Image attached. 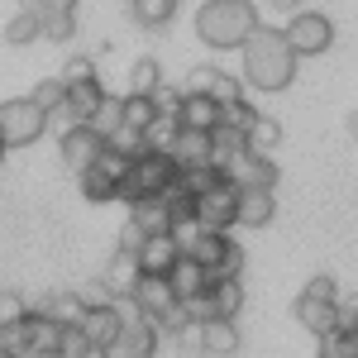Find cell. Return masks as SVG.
Here are the masks:
<instances>
[{
    "mask_svg": "<svg viewBox=\"0 0 358 358\" xmlns=\"http://www.w3.org/2000/svg\"><path fill=\"white\" fill-rule=\"evenodd\" d=\"M296 48L287 43V29L263 24L244 48V86L253 91H287L296 82Z\"/></svg>",
    "mask_w": 358,
    "mask_h": 358,
    "instance_id": "obj_1",
    "label": "cell"
},
{
    "mask_svg": "<svg viewBox=\"0 0 358 358\" xmlns=\"http://www.w3.org/2000/svg\"><path fill=\"white\" fill-rule=\"evenodd\" d=\"M263 29V15H258V5L253 0H206L201 10H196V34H201V43L206 48H215V53H244L248 38Z\"/></svg>",
    "mask_w": 358,
    "mask_h": 358,
    "instance_id": "obj_2",
    "label": "cell"
},
{
    "mask_svg": "<svg viewBox=\"0 0 358 358\" xmlns=\"http://www.w3.org/2000/svg\"><path fill=\"white\" fill-rule=\"evenodd\" d=\"M48 124H53V120H48V110L34 106V96H15V101L0 106V129H5V143H10V148H24L34 138H43Z\"/></svg>",
    "mask_w": 358,
    "mask_h": 358,
    "instance_id": "obj_3",
    "label": "cell"
},
{
    "mask_svg": "<svg viewBox=\"0 0 358 358\" xmlns=\"http://www.w3.org/2000/svg\"><path fill=\"white\" fill-rule=\"evenodd\" d=\"M239 201H244V187H234V182L224 177L215 192L196 196V224L210 229V234H229V229L239 224Z\"/></svg>",
    "mask_w": 358,
    "mask_h": 358,
    "instance_id": "obj_4",
    "label": "cell"
},
{
    "mask_svg": "<svg viewBox=\"0 0 358 358\" xmlns=\"http://www.w3.org/2000/svg\"><path fill=\"white\" fill-rule=\"evenodd\" d=\"M287 43L296 48V57H320L334 43V24L320 15V10H301L296 20H287Z\"/></svg>",
    "mask_w": 358,
    "mask_h": 358,
    "instance_id": "obj_5",
    "label": "cell"
},
{
    "mask_svg": "<svg viewBox=\"0 0 358 358\" xmlns=\"http://www.w3.org/2000/svg\"><path fill=\"white\" fill-rule=\"evenodd\" d=\"M57 153H62V163L72 167L77 177L91 172V167L101 163V153H106V138L96 134L91 124H77V129H67V134H57Z\"/></svg>",
    "mask_w": 358,
    "mask_h": 358,
    "instance_id": "obj_6",
    "label": "cell"
},
{
    "mask_svg": "<svg viewBox=\"0 0 358 358\" xmlns=\"http://www.w3.org/2000/svg\"><path fill=\"white\" fill-rule=\"evenodd\" d=\"M224 177H229L234 187H244V192H273L282 172H277V163L263 158V153H239L234 163L224 167Z\"/></svg>",
    "mask_w": 358,
    "mask_h": 358,
    "instance_id": "obj_7",
    "label": "cell"
},
{
    "mask_svg": "<svg viewBox=\"0 0 358 358\" xmlns=\"http://www.w3.org/2000/svg\"><path fill=\"white\" fill-rule=\"evenodd\" d=\"M138 282H143L138 253H124V248H115V258L106 263V273H101V287L110 292V301H134Z\"/></svg>",
    "mask_w": 358,
    "mask_h": 358,
    "instance_id": "obj_8",
    "label": "cell"
},
{
    "mask_svg": "<svg viewBox=\"0 0 358 358\" xmlns=\"http://www.w3.org/2000/svg\"><path fill=\"white\" fill-rule=\"evenodd\" d=\"M82 334L96 344V349H115L120 344V334H124V310L120 301H106V306H91L82 320Z\"/></svg>",
    "mask_w": 358,
    "mask_h": 358,
    "instance_id": "obj_9",
    "label": "cell"
},
{
    "mask_svg": "<svg viewBox=\"0 0 358 358\" xmlns=\"http://www.w3.org/2000/svg\"><path fill=\"white\" fill-rule=\"evenodd\" d=\"M86 310H91V301H86L82 292H53V296H43V301L34 306V315H48L62 330H82Z\"/></svg>",
    "mask_w": 358,
    "mask_h": 358,
    "instance_id": "obj_10",
    "label": "cell"
},
{
    "mask_svg": "<svg viewBox=\"0 0 358 358\" xmlns=\"http://www.w3.org/2000/svg\"><path fill=\"white\" fill-rule=\"evenodd\" d=\"M296 325L310 330L315 339H330L339 334V301H315V296H296Z\"/></svg>",
    "mask_w": 358,
    "mask_h": 358,
    "instance_id": "obj_11",
    "label": "cell"
},
{
    "mask_svg": "<svg viewBox=\"0 0 358 358\" xmlns=\"http://www.w3.org/2000/svg\"><path fill=\"white\" fill-rule=\"evenodd\" d=\"M182 258H187V253L177 248L172 234H153V239L143 244V253H138V268H143V277H172V268H177Z\"/></svg>",
    "mask_w": 358,
    "mask_h": 358,
    "instance_id": "obj_12",
    "label": "cell"
},
{
    "mask_svg": "<svg viewBox=\"0 0 358 358\" xmlns=\"http://www.w3.org/2000/svg\"><path fill=\"white\" fill-rule=\"evenodd\" d=\"M134 306L143 310V315H148V320H153V325H158V320H163L167 310L177 306L172 277H143V282H138V292H134Z\"/></svg>",
    "mask_w": 358,
    "mask_h": 358,
    "instance_id": "obj_13",
    "label": "cell"
},
{
    "mask_svg": "<svg viewBox=\"0 0 358 358\" xmlns=\"http://www.w3.org/2000/svg\"><path fill=\"white\" fill-rule=\"evenodd\" d=\"M215 287V277L206 273L196 258H182L177 268H172V292H177V301H196V296H206Z\"/></svg>",
    "mask_w": 358,
    "mask_h": 358,
    "instance_id": "obj_14",
    "label": "cell"
},
{
    "mask_svg": "<svg viewBox=\"0 0 358 358\" xmlns=\"http://www.w3.org/2000/svg\"><path fill=\"white\" fill-rule=\"evenodd\" d=\"M182 124H187V129H201V134H215V129L224 124V106L215 101V96H187Z\"/></svg>",
    "mask_w": 358,
    "mask_h": 358,
    "instance_id": "obj_15",
    "label": "cell"
},
{
    "mask_svg": "<svg viewBox=\"0 0 358 358\" xmlns=\"http://www.w3.org/2000/svg\"><path fill=\"white\" fill-rule=\"evenodd\" d=\"M172 158L182 163V172H192V167H210V163H215V143H210V134H201V129H182L177 148H172Z\"/></svg>",
    "mask_w": 358,
    "mask_h": 358,
    "instance_id": "obj_16",
    "label": "cell"
},
{
    "mask_svg": "<svg viewBox=\"0 0 358 358\" xmlns=\"http://www.w3.org/2000/svg\"><path fill=\"white\" fill-rule=\"evenodd\" d=\"M129 220L153 239V234H172V215H167V196H143L138 206H129Z\"/></svg>",
    "mask_w": 358,
    "mask_h": 358,
    "instance_id": "obj_17",
    "label": "cell"
},
{
    "mask_svg": "<svg viewBox=\"0 0 358 358\" xmlns=\"http://www.w3.org/2000/svg\"><path fill=\"white\" fill-rule=\"evenodd\" d=\"M101 106H106V86H101V77H96V82H82V86H67V110H72L77 124H91Z\"/></svg>",
    "mask_w": 358,
    "mask_h": 358,
    "instance_id": "obj_18",
    "label": "cell"
},
{
    "mask_svg": "<svg viewBox=\"0 0 358 358\" xmlns=\"http://www.w3.org/2000/svg\"><path fill=\"white\" fill-rule=\"evenodd\" d=\"M206 354H215V358H229V354H239V325L234 320H210V325H201V339H196Z\"/></svg>",
    "mask_w": 358,
    "mask_h": 358,
    "instance_id": "obj_19",
    "label": "cell"
},
{
    "mask_svg": "<svg viewBox=\"0 0 358 358\" xmlns=\"http://www.w3.org/2000/svg\"><path fill=\"white\" fill-rule=\"evenodd\" d=\"M229 248H234V239H229V234H210V229H206V234L196 239V248L187 253V258H196V263H201L206 273L215 277V273L224 268V258H229Z\"/></svg>",
    "mask_w": 358,
    "mask_h": 358,
    "instance_id": "obj_20",
    "label": "cell"
},
{
    "mask_svg": "<svg viewBox=\"0 0 358 358\" xmlns=\"http://www.w3.org/2000/svg\"><path fill=\"white\" fill-rule=\"evenodd\" d=\"M273 215H277V196L273 192H244V201H239V224L263 229V224H273Z\"/></svg>",
    "mask_w": 358,
    "mask_h": 358,
    "instance_id": "obj_21",
    "label": "cell"
},
{
    "mask_svg": "<svg viewBox=\"0 0 358 358\" xmlns=\"http://www.w3.org/2000/svg\"><path fill=\"white\" fill-rule=\"evenodd\" d=\"M182 120L177 115H158L153 124H148V134H143V143H148V153H172L177 148V138H182Z\"/></svg>",
    "mask_w": 358,
    "mask_h": 358,
    "instance_id": "obj_22",
    "label": "cell"
},
{
    "mask_svg": "<svg viewBox=\"0 0 358 358\" xmlns=\"http://www.w3.org/2000/svg\"><path fill=\"white\" fill-rule=\"evenodd\" d=\"M277 143H282V120H273V115H258V124L248 129V153H263V158H273Z\"/></svg>",
    "mask_w": 358,
    "mask_h": 358,
    "instance_id": "obj_23",
    "label": "cell"
},
{
    "mask_svg": "<svg viewBox=\"0 0 358 358\" xmlns=\"http://www.w3.org/2000/svg\"><path fill=\"white\" fill-rule=\"evenodd\" d=\"M163 86V67H158V57H138L134 67H129V96H153Z\"/></svg>",
    "mask_w": 358,
    "mask_h": 358,
    "instance_id": "obj_24",
    "label": "cell"
},
{
    "mask_svg": "<svg viewBox=\"0 0 358 358\" xmlns=\"http://www.w3.org/2000/svg\"><path fill=\"white\" fill-rule=\"evenodd\" d=\"M34 38H43V15H29V10H15V20L5 24V43L24 48Z\"/></svg>",
    "mask_w": 358,
    "mask_h": 358,
    "instance_id": "obj_25",
    "label": "cell"
},
{
    "mask_svg": "<svg viewBox=\"0 0 358 358\" xmlns=\"http://www.w3.org/2000/svg\"><path fill=\"white\" fill-rule=\"evenodd\" d=\"M82 182V196L91 201V206H106V201H120V182H110L101 167H91V172H82L77 177Z\"/></svg>",
    "mask_w": 358,
    "mask_h": 358,
    "instance_id": "obj_26",
    "label": "cell"
},
{
    "mask_svg": "<svg viewBox=\"0 0 358 358\" xmlns=\"http://www.w3.org/2000/svg\"><path fill=\"white\" fill-rule=\"evenodd\" d=\"M129 10H134V20L143 29H163L177 15V0H129Z\"/></svg>",
    "mask_w": 358,
    "mask_h": 358,
    "instance_id": "obj_27",
    "label": "cell"
},
{
    "mask_svg": "<svg viewBox=\"0 0 358 358\" xmlns=\"http://www.w3.org/2000/svg\"><path fill=\"white\" fill-rule=\"evenodd\" d=\"M91 129H96L101 138L120 134V129H124V96H106V106L96 110V120H91Z\"/></svg>",
    "mask_w": 358,
    "mask_h": 358,
    "instance_id": "obj_28",
    "label": "cell"
},
{
    "mask_svg": "<svg viewBox=\"0 0 358 358\" xmlns=\"http://www.w3.org/2000/svg\"><path fill=\"white\" fill-rule=\"evenodd\" d=\"M158 120V106H153V96H124V124L138 129V134H148V124Z\"/></svg>",
    "mask_w": 358,
    "mask_h": 358,
    "instance_id": "obj_29",
    "label": "cell"
},
{
    "mask_svg": "<svg viewBox=\"0 0 358 358\" xmlns=\"http://www.w3.org/2000/svg\"><path fill=\"white\" fill-rule=\"evenodd\" d=\"M29 96H34V106H38V110L57 115L62 106H67V82H62V77H48V82H38V86H34Z\"/></svg>",
    "mask_w": 358,
    "mask_h": 358,
    "instance_id": "obj_30",
    "label": "cell"
},
{
    "mask_svg": "<svg viewBox=\"0 0 358 358\" xmlns=\"http://www.w3.org/2000/svg\"><path fill=\"white\" fill-rule=\"evenodd\" d=\"M215 310H220V320H234L239 310H244V282H215Z\"/></svg>",
    "mask_w": 358,
    "mask_h": 358,
    "instance_id": "obj_31",
    "label": "cell"
},
{
    "mask_svg": "<svg viewBox=\"0 0 358 358\" xmlns=\"http://www.w3.org/2000/svg\"><path fill=\"white\" fill-rule=\"evenodd\" d=\"M224 182V167H192V172H182V187H187V192L192 196H206V192H215V187H220Z\"/></svg>",
    "mask_w": 358,
    "mask_h": 358,
    "instance_id": "obj_32",
    "label": "cell"
},
{
    "mask_svg": "<svg viewBox=\"0 0 358 358\" xmlns=\"http://www.w3.org/2000/svg\"><path fill=\"white\" fill-rule=\"evenodd\" d=\"M72 34H77V15H72V10H53V5H48V15H43V38L67 43Z\"/></svg>",
    "mask_w": 358,
    "mask_h": 358,
    "instance_id": "obj_33",
    "label": "cell"
},
{
    "mask_svg": "<svg viewBox=\"0 0 358 358\" xmlns=\"http://www.w3.org/2000/svg\"><path fill=\"white\" fill-rule=\"evenodd\" d=\"M167 215H172V229H177V224H192V220H196V196L187 192L182 182L167 192Z\"/></svg>",
    "mask_w": 358,
    "mask_h": 358,
    "instance_id": "obj_34",
    "label": "cell"
},
{
    "mask_svg": "<svg viewBox=\"0 0 358 358\" xmlns=\"http://www.w3.org/2000/svg\"><path fill=\"white\" fill-rule=\"evenodd\" d=\"M29 315H34V306H29L20 292H0V330H10V325H24Z\"/></svg>",
    "mask_w": 358,
    "mask_h": 358,
    "instance_id": "obj_35",
    "label": "cell"
},
{
    "mask_svg": "<svg viewBox=\"0 0 358 358\" xmlns=\"http://www.w3.org/2000/svg\"><path fill=\"white\" fill-rule=\"evenodd\" d=\"M29 330H34V349H62V334H67L48 315H29Z\"/></svg>",
    "mask_w": 358,
    "mask_h": 358,
    "instance_id": "obj_36",
    "label": "cell"
},
{
    "mask_svg": "<svg viewBox=\"0 0 358 358\" xmlns=\"http://www.w3.org/2000/svg\"><path fill=\"white\" fill-rule=\"evenodd\" d=\"M106 143H110L115 153H124V158H143V153H148V143H143V134H138V129H129V124H124L120 134H110Z\"/></svg>",
    "mask_w": 358,
    "mask_h": 358,
    "instance_id": "obj_37",
    "label": "cell"
},
{
    "mask_svg": "<svg viewBox=\"0 0 358 358\" xmlns=\"http://www.w3.org/2000/svg\"><path fill=\"white\" fill-rule=\"evenodd\" d=\"M224 124L239 129V134H248V129L258 124V110L248 106V96H244V101H234V106H224Z\"/></svg>",
    "mask_w": 358,
    "mask_h": 358,
    "instance_id": "obj_38",
    "label": "cell"
},
{
    "mask_svg": "<svg viewBox=\"0 0 358 358\" xmlns=\"http://www.w3.org/2000/svg\"><path fill=\"white\" fill-rule=\"evenodd\" d=\"M101 172H106V177H110V182H124V177H129V172H134V158H124V153H115L110 143H106V153H101Z\"/></svg>",
    "mask_w": 358,
    "mask_h": 358,
    "instance_id": "obj_39",
    "label": "cell"
},
{
    "mask_svg": "<svg viewBox=\"0 0 358 358\" xmlns=\"http://www.w3.org/2000/svg\"><path fill=\"white\" fill-rule=\"evenodd\" d=\"M215 77H220V67H210V62H201V67H192V77H187V96H210V86H215Z\"/></svg>",
    "mask_w": 358,
    "mask_h": 358,
    "instance_id": "obj_40",
    "label": "cell"
},
{
    "mask_svg": "<svg viewBox=\"0 0 358 358\" xmlns=\"http://www.w3.org/2000/svg\"><path fill=\"white\" fill-rule=\"evenodd\" d=\"M153 106H158V115H177L182 120V106H187V91H177V86H158L153 91Z\"/></svg>",
    "mask_w": 358,
    "mask_h": 358,
    "instance_id": "obj_41",
    "label": "cell"
},
{
    "mask_svg": "<svg viewBox=\"0 0 358 358\" xmlns=\"http://www.w3.org/2000/svg\"><path fill=\"white\" fill-rule=\"evenodd\" d=\"M210 96H215L220 106L244 101V77H229V72H220V77H215V86H210Z\"/></svg>",
    "mask_w": 358,
    "mask_h": 358,
    "instance_id": "obj_42",
    "label": "cell"
},
{
    "mask_svg": "<svg viewBox=\"0 0 358 358\" xmlns=\"http://www.w3.org/2000/svg\"><path fill=\"white\" fill-rule=\"evenodd\" d=\"M62 82L67 86H82V82H96V57H72L62 67Z\"/></svg>",
    "mask_w": 358,
    "mask_h": 358,
    "instance_id": "obj_43",
    "label": "cell"
},
{
    "mask_svg": "<svg viewBox=\"0 0 358 358\" xmlns=\"http://www.w3.org/2000/svg\"><path fill=\"white\" fill-rule=\"evenodd\" d=\"M301 296H315V301H339V287H334V277H330V273H315L310 282H306Z\"/></svg>",
    "mask_w": 358,
    "mask_h": 358,
    "instance_id": "obj_44",
    "label": "cell"
},
{
    "mask_svg": "<svg viewBox=\"0 0 358 358\" xmlns=\"http://www.w3.org/2000/svg\"><path fill=\"white\" fill-rule=\"evenodd\" d=\"M143 244H148V234H143L134 220H124V229H120V248H124V253H143Z\"/></svg>",
    "mask_w": 358,
    "mask_h": 358,
    "instance_id": "obj_45",
    "label": "cell"
},
{
    "mask_svg": "<svg viewBox=\"0 0 358 358\" xmlns=\"http://www.w3.org/2000/svg\"><path fill=\"white\" fill-rule=\"evenodd\" d=\"M86 349H91V339H86L82 330H67V334H62V358H82Z\"/></svg>",
    "mask_w": 358,
    "mask_h": 358,
    "instance_id": "obj_46",
    "label": "cell"
},
{
    "mask_svg": "<svg viewBox=\"0 0 358 358\" xmlns=\"http://www.w3.org/2000/svg\"><path fill=\"white\" fill-rule=\"evenodd\" d=\"M268 10H273V15H287V20H296V15H301V0H268Z\"/></svg>",
    "mask_w": 358,
    "mask_h": 358,
    "instance_id": "obj_47",
    "label": "cell"
},
{
    "mask_svg": "<svg viewBox=\"0 0 358 358\" xmlns=\"http://www.w3.org/2000/svg\"><path fill=\"white\" fill-rule=\"evenodd\" d=\"M48 5L53 0H20V10H29V15H48Z\"/></svg>",
    "mask_w": 358,
    "mask_h": 358,
    "instance_id": "obj_48",
    "label": "cell"
},
{
    "mask_svg": "<svg viewBox=\"0 0 358 358\" xmlns=\"http://www.w3.org/2000/svg\"><path fill=\"white\" fill-rule=\"evenodd\" d=\"M344 344H349V358H358V325H354V330H344Z\"/></svg>",
    "mask_w": 358,
    "mask_h": 358,
    "instance_id": "obj_49",
    "label": "cell"
},
{
    "mask_svg": "<svg viewBox=\"0 0 358 358\" xmlns=\"http://www.w3.org/2000/svg\"><path fill=\"white\" fill-rule=\"evenodd\" d=\"M24 358H62V349H29Z\"/></svg>",
    "mask_w": 358,
    "mask_h": 358,
    "instance_id": "obj_50",
    "label": "cell"
},
{
    "mask_svg": "<svg viewBox=\"0 0 358 358\" xmlns=\"http://www.w3.org/2000/svg\"><path fill=\"white\" fill-rule=\"evenodd\" d=\"M82 358H115V354H110V349H96V344H91V349H86Z\"/></svg>",
    "mask_w": 358,
    "mask_h": 358,
    "instance_id": "obj_51",
    "label": "cell"
},
{
    "mask_svg": "<svg viewBox=\"0 0 358 358\" xmlns=\"http://www.w3.org/2000/svg\"><path fill=\"white\" fill-rule=\"evenodd\" d=\"M349 134H354V138H358V110H354V115H349Z\"/></svg>",
    "mask_w": 358,
    "mask_h": 358,
    "instance_id": "obj_52",
    "label": "cell"
},
{
    "mask_svg": "<svg viewBox=\"0 0 358 358\" xmlns=\"http://www.w3.org/2000/svg\"><path fill=\"white\" fill-rule=\"evenodd\" d=\"M5 148H10V143H5V129H0V153H5Z\"/></svg>",
    "mask_w": 358,
    "mask_h": 358,
    "instance_id": "obj_53",
    "label": "cell"
},
{
    "mask_svg": "<svg viewBox=\"0 0 358 358\" xmlns=\"http://www.w3.org/2000/svg\"><path fill=\"white\" fill-rule=\"evenodd\" d=\"M0 358H15V354H5V349H0Z\"/></svg>",
    "mask_w": 358,
    "mask_h": 358,
    "instance_id": "obj_54",
    "label": "cell"
},
{
    "mask_svg": "<svg viewBox=\"0 0 358 358\" xmlns=\"http://www.w3.org/2000/svg\"><path fill=\"white\" fill-rule=\"evenodd\" d=\"M0 158H5V153H0Z\"/></svg>",
    "mask_w": 358,
    "mask_h": 358,
    "instance_id": "obj_55",
    "label": "cell"
},
{
    "mask_svg": "<svg viewBox=\"0 0 358 358\" xmlns=\"http://www.w3.org/2000/svg\"><path fill=\"white\" fill-rule=\"evenodd\" d=\"M320 358H325V354H320Z\"/></svg>",
    "mask_w": 358,
    "mask_h": 358,
    "instance_id": "obj_56",
    "label": "cell"
}]
</instances>
